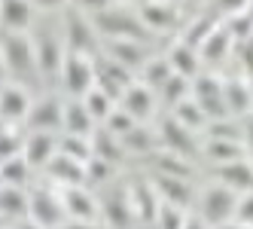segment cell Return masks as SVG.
<instances>
[{
  "label": "cell",
  "instance_id": "7a4b0ae2",
  "mask_svg": "<svg viewBox=\"0 0 253 229\" xmlns=\"http://www.w3.org/2000/svg\"><path fill=\"white\" fill-rule=\"evenodd\" d=\"M0 49H3L6 74H12L15 83L31 80L37 74V55H34V37L28 31H3L0 34Z\"/></svg>",
  "mask_w": 253,
  "mask_h": 229
},
{
  "label": "cell",
  "instance_id": "7402d4cb",
  "mask_svg": "<svg viewBox=\"0 0 253 229\" xmlns=\"http://www.w3.org/2000/svg\"><path fill=\"white\" fill-rule=\"evenodd\" d=\"M168 64H171V70L177 77H186V80H195L198 74H202V55H198V49H192V46H186L183 40H177V43H171V49H168Z\"/></svg>",
  "mask_w": 253,
  "mask_h": 229
},
{
  "label": "cell",
  "instance_id": "ee69618b",
  "mask_svg": "<svg viewBox=\"0 0 253 229\" xmlns=\"http://www.w3.org/2000/svg\"><path fill=\"white\" fill-rule=\"evenodd\" d=\"M70 6H77L80 12H85V15H92V19H95V15L107 12L113 3H110V0H70Z\"/></svg>",
  "mask_w": 253,
  "mask_h": 229
},
{
  "label": "cell",
  "instance_id": "ba28073f",
  "mask_svg": "<svg viewBox=\"0 0 253 229\" xmlns=\"http://www.w3.org/2000/svg\"><path fill=\"white\" fill-rule=\"evenodd\" d=\"M31 104H34V98L25 89V83L6 80L0 86V126L15 129V126H22V122H28Z\"/></svg>",
  "mask_w": 253,
  "mask_h": 229
},
{
  "label": "cell",
  "instance_id": "8992f818",
  "mask_svg": "<svg viewBox=\"0 0 253 229\" xmlns=\"http://www.w3.org/2000/svg\"><path fill=\"white\" fill-rule=\"evenodd\" d=\"M28 196H31L28 217L34 223H40L46 229H61L67 223L61 189H55V186H34V189H28Z\"/></svg>",
  "mask_w": 253,
  "mask_h": 229
},
{
  "label": "cell",
  "instance_id": "f1b7e54d",
  "mask_svg": "<svg viewBox=\"0 0 253 229\" xmlns=\"http://www.w3.org/2000/svg\"><path fill=\"white\" fill-rule=\"evenodd\" d=\"M174 77V70H171V64H168V58L165 55H150L147 58V64L140 67V74H137V80L147 86V89H153L156 95L165 89V83Z\"/></svg>",
  "mask_w": 253,
  "mask_h": 229
},
{
  "label": "cell",
  "instance_id": "ffe728a7",
  "mask_svg": "<svg viewBox=\"0 0 253 229\" xmlns=\"http://www.w3.org/2000/svg\"><path fill=\"white\" fill-rule=\"evenodd\" d=\"M98 122L85 110L83 98H67L64 101V129L61 135H77V137H95Z\"/></svg>",
  "mask_w": 253,
  "mask_h": 229
},
{
  "label": "cell",
  "instance_id": "4316f807",
  "mask_svg": "<svg viewBox=\"0 0 253 229\" xmlns=\"http://www.w3.org/2000/svg\"><path fill=\"white\" fill-rule=\"evenodd\" d=\"M223 92H226V107L229 116H244L253 110V83L250 80H223Z\"/></svg>",
  "mask_w": 253,
  "mask_h": 229
},
{
  "label": "cell",
  "instance_id": "d4e9b609",
  "mask_svg": "<svg viewBox=\"0 0 253 229\" xmlns=\"http://www.w3.org/2000/svg\"><path fill=\"white\" fill-rule=\"evenodd\" d=\"M216 183L229 186L232 192H250L253 189V162L250 159H241V162H229V165H220L216 168Z\"/></svg>",
  "mask_w": 253,
  "mask_h": 229
},
{
  "label": "cell",
  "instance_id": "ab89813d",
  "mask_svg": "<svg viewBox=\"0 0 253 229\" xmlns=\"http://www.w3.org/2000/svg\"><path fill=\"white\" fill-rule=\"evenodd\" d=\"M22 150H25V137L15 129L0 126V162L12 159V156H22Z\"/></svg>",
  "mask_w": 253,
  "mask_h": 229
},
{
  "label": "cell",
  "instance_id": "e0dca14e",
  "mask_svg": "<svg viewBox=\"0 0 253 229\" xmlns=\"http://www.w3.org/2000/svg\"><path fill=\"white\" fill-rule=\"evenodd\" d=\"M101 220L107 226H113V229H128L134 226V208H131V196H128V189H113L110 196H107L101 202Z\"/></svg>",
  "mask_w": 253,
  "mask_h": 229
},
{
  "label": "cell",
  "instance_id": "4fadbf2b",
  "mask_svg": "<svg viewBox=\"0 0 253 229\" xmlns=\"http://www.w3.org/2000/svg\"><path fill=\"white\" fill-rule=\"evenodd\" d=\"M128 196H131V208H134V220L143 226H156L159 217V208H162V196L156 192L153 181H137L128 186Z\"/></svg>",
  "mask_w": 253,
  "mask_h": 229
},
{
  "label": "cell",
  "instance_id": "277c9868",
  "mask_svg": "<svg viewBox=\"0 0 253 229\" xmlns=\"http://www.w3.org/2000/svg\"><path fill=\"white\" fill-rule=\"evenodd\" d=\"M235 211H238V192H232L223 183H211L208 189H202L198 196V217H202L211 229L232 223L235 220Z\"/></svg>",
  "mask_w": 253,
  "mask_h": 229
},
{
  "label": "cell",
  "instance_id": "603a6c76",
  "mask_svg": "<svg viewBox=\"0 0 253 229\" xmlns=\"http://www.w3.org/2000/svg\"><path fill=\"white\" fill-rule=\"evenodd\" d=\"M153 186L162 196V202L168 205H177V208H189L192 202V186L186 178H174V174H156L153 178Z\"/></svg>",
  "mask_w": 253,
  "mask_h": 229
},
{
  "label": "cell",
  "instance_id": "44dd1931",
  "mask_svg": "<svg viewBox=\"0 0 253 229\" xmlns=\"http://www.w3.org/2000/svg\"><path fill=\"white\" fill-rule=\"evenodd\" d=\"M205 159L213 165V168H220V165H229V162H241V159H250L247 156V144L244 140H208L205 137Z\"/></svg>",
  "mask_w": 253,
  "mask_h": 229
},
{
  "label": "cell",
  "instance_id": "d6986e66",
  "mask_svg": "<svg viewBox=\"0 0 253 229\" xmlns=\"http://www.w3.org/2000/svg\"><path fill=\"white\" fill-rule=\"evenodd\" d=\"M55 153H58V135H49V132H28L25 135L22 156L31 162V168H46Z\"/></svg>",
  "mask_w": 253,
  "mask_h": 229
},
{
  "label": "cell",
  "instance_id": "9c48e42d",
  "mask_svg": "<svg viewBox=\"0 0 253 229\" xmlns=\"http://www.w3.org/2000/svg\"><path fill=\"white\" fill-rule=\"evenodd\" d=\"M192 98L198 101V107L205 110L208 122H211V119H226V116H229L223 80L216 77V74H198V77L192 80Z\"/></svg>",
  "mask_w": 253,
  "mask_h": 229
},
{
  "label": "cell",
  "instance_id": "f6af8a7d",
  "mask_svg": "<svg viewBox=\"0 0 253 229\" xmlns=\"http://www.w3.org/2000/svg\"><path fill=\"white\" fill-rule=\"evenodd\" d=\"M216 3V9L220 12H226L229 19H235V15H241V12H250L253 6H250V0H213Z\"/></svg>",
  "mask_w": 253,
  "mask_h": 229
},
{
  "label": "cell",
  "instance_id": "b9f144b4",
  "mask_svg": "<svg viewBox=\"0 0 253 229\" xmlns=\"http://www.w3.org/2000/svg\"><path fill=\"white\" fill-rule=\"evenodd\" d=\"M113 171H116V165H110V162L98 159V156H92L88 165H85V183H107V181L113 178Z\"/></svg>",
  "mask_w": 253,
  "mask_h": 229
},
{
  "label": "cell",
  "instance_id": "484cf974",
  "mask_svg": "<svg viewBox=\"0 0 253 229\" xmlns=\"http://www.w3.org/2000/svg\"><path fill=\"white\" fill-rule=\"evenodd\" d=\"M28 205H31V196L25 186H9V183L0 186V220H12V223L25 220Z\"/></svg>",
  "mask_w": 253,
  "mask_h": 229
},
{
  "label": "cell",
  "instance_id": "7c38bea8",
  "mask_svg": "<svg viewBox=\"0 0 253 229\" xmlns=\"http://www.w3.org/2000/svg\"><path fill=\"white\" fill-rule=\"evenodd\" d=\"M61 202H64L67 220L101 223V199L88 186H67V189H61Z\"/></svg>",
  "mask_w": 253,
  "mask_h": 229
},
{
  "label": "cell",
  "instance_id": "7dc6e473",
  "mask_svg": "<svg viewBox=\"0 0 253 229\" xmlns=\"http://www.w3.org/2000/svg\"><path fill=\"white\" fill-rule=\"evenodd\" d=\"M61 229H107V226H101V223H83V220H67Z\"/></svg>",
  "mask_w": 253,
  "mask_h": 229
},
{
  "label": "cell",
  "instance_id": "83f0119b",
  "mask_svg": "<svg viewBox=\"0 0 253 229\" xmlns=\"http://www.w3.org/2000/svg\"><path fill=\"white\" fill-rule=\"evenodd\" d=\"M229 49H232V31H229V25H216L211 31V37L202 43L198 55H202V64H220V61H226Z\"/></svg>",
  "mask_w": 253,
  "mask_h": 229
},
{
  "label": "cell",
  "instance_id": "c3c4849f",
  "mask_svg": "<svg viewBox=\"0 0 253 229\" xmlns=\"http://www.w3.org/2000/svg\"><path fill=\"white\" fill-rule=\"evenodd\" d=\"M183 229H211V226H208L202 217H198V214H189V217H186V223H183Z\"/></svg>",
  "mask_w": 253,
  "mask_h": 229
},
{
  "label": "cell",
  "instance_id": "7bdbcfd3",
  "mask_svg": "<svg viewBox=\"0 0 253 229\" xmlns=\"http://www.w3.org/2000/svg\"><path fill=\"white\" fill-rule=\"evenodd\" d=\"M235 220L253 229V189L238 196V211H235Z\"/></svg>",
  "mask_w": 253,
  "mask_h": 229
},
{
  "label": "cell",
  "instance_id": "f546056e",
  "mask_svg": "<svg viewBox=\"0 0 253 229\" xmlns=\"http://www.w3.org/2000/svg\"><path fill=\"white\" fill-rule=\"evenodd\" d=\"M92 147H95V156H98V159L110 162V165H119L125 156H128V153H125V147H122V140H119V137H113V135H107L104 129H98V132H95Z\"/></svg>",
  "mask_w": 253,
  "mask_h": 229
},
{
  "label": "cell",
  "instance_id": "9a60e30c",
  "mask_svg": "<svg viewBox=\"0 0 253 229\" xmlns=\"http://www.w3.org/2000/svg\"><path fill=\"white\" fill-rule=\"evenodd\" d=\"M104 55L122 64V67H128L131 74H140V67L147 64V43H137V40H104Z\"/></svg>",
  "mask_w": 253,
  "mask_h": 229
},
{
  "label": "cell",
  "instance_id": "d590c367",
  "mask_svg": "<svg viewBox=\"0 0 253 229\" xmlns=\"http://www.w3.org/2000/svg\"><path fill=\"white\" fill-rule=\"evenodd\" d=\"M186 98H192V80H186V77H171L168 83H165V89L159 92V101H165L168 107L174 110L180 101H186Z\"/></svg>",
  "mask_w": 253,
  "mask_h": 229
},
{
  "label": "cell",
  "instance_id": "4dcf8cb0",
  "mask_svg": "<svg viewBox=\"0 0 253 229\" xmlns=\"http://www.w3.org/2000/svg\"><path fill=\"white\" fill-rule=\"evenodd\" d=\"M171 116L180 122V126H186L189 132H205V126H208V116H205L202 107H198V101H195V98L180 101L177 107L171 110Z\"/></svg>",
  "mask_w": 253,
  "mask_h": 229
},
{
  "label": "cell",
  "instance_id": "8d00e7d4",
  "mask_svg": "<svg viewBox=\"0 0 253 229\" xmlns=\"http://www.w3.org/2000/svg\"><path fill=\"white\" fill-rule=\"evenodd\" d=\"M205 137L208 140H244V132L232 116H226V119H211L205 126Z\"/></svg>",
  "mask_w": 253,
  "mask_h": 229
},
{
  "label": "cell",
  "instance_id": "1f68e13d",
  "mask_svg": "<svg viewBox=\"0 0 253 229\" xmlns=\"http://www.w3.org/2000/svg\"><path fill=\"white\" fill-rule=\"evenodd\" d=\"M83 104H85V110L92 113V119L98 122V129L104 126V122H107V116H110V113L119 107V101H113V98L107 95V92H101L98 86H95V89H92V92H88V95L83 98Z\"/></svg>",
  "mask_w": 253,
  "mask_h": 229
},
{
  "label": "cell",
  "instance_id": "f5cc1de1",
  "mask_svg": "<svg viewBox=\"0 0 253 229\" xmlns=\"http://www.w3.org/2000/svg\"><path fill=\"white\" fill-rule=\"evenodd\" d=\"M244 144H247V156H250V162H253V129H250V135H247Z\"/></svg>",
  "mask_w": 253,
  "mask_h": 229
},
{
  "label": "cell",
  "instance_id": "60d3db41",
  "mask_svg": "<svg viewBox=\"0 0 253 229\" xmlns=\"http://www.w3.org/2000/svg\"><path fill=\"white\" fill-rule=\"evenodd\" d=\"M186 217H189V214H186V208H177V205L162 202L159 217H156V229H183Z\"/></svg>",
  "mask_w": 253,
  "mask_h": 229
},
{
  "label": "cell",
  "instance_id": "836d02e7",
  "mask_svg": "<svg viewBox=\"0 0 253 229\" xmlns=\"http://www.w3.org/2000/svg\"><path fill=\"white\" fill-rule=\"evenodd\" d=\"M58 153L70 156V159H77V162H85L95 156V147H92V137H77V135H61L58 137Z\"/></svg>",
  "mask_w": 253,
  "mask_h": 229
},
{
  "label": "cell",
  "instance_id": "816d5d0a",
  "mask_svg": "<svg viewBox=\"0 0 253 229\" xmlns=\"http://www.w3.org/2000/svg\"><path fill=\"white\" fill-rule=\"evenodd\" d=\"M0 83H6V61H3V49H0Z\"/></svg>",
  "mask_w": 253,
  "mask_h": 229
},
{
  "label": "cell",
  "instance_id": "ac0fdd59",
  "mask_svg": "<svg viewBox=\"0 0 253 229\" xmlns=\"http://www.w3.org/2000/svg\"><path fill=\"white\" fill-rule=\"evenodd\" d=\"M46 174L52 183H58V189H67V186H88L85 183V162H77L64 153H55L52 162L46 165Z\"/></svg>",
  "mask_w": 253,
  "mask_h": 229
},
{
  "label": "cell",
  "instance_id": "e575fe53",
  "mask_svg": "<svg viewBox=\"0 0 253 229\" xmlns=\"http://www.w3.org/2000/svg\"><path fill=\"white\" fill-rule=\"evenodd\" d=\"M216 28V22L213 19H205V15H198V19H192L183 31H180V40H183L186 46H192V49H202V43L211 37V31Z\"/></svg>",
  "mask_w": 253,
  "mask_h": 229
},
{
  "label": "cell",
  "instance_id": "11a10c76",
  "mask_svg": "<svg viewBox=\"0 0 253 229\" xmlns=\"http://www.w3.org/2000/svg\"><path fill=\"white\" fill-rule=\"evenodd\" d=\"M168 3H180V0H168Z\"/></svg>",
  "mask_w": 253,
  "mask_h": 229
},
{
  "label": "cell",
  "instance_id": "bcb514c9",
  "mask_svg": "<svg viewBox=\"0 0 253 229\" xmlns=\"http://www.w3.org/2000/svg\"><path fill=\"white\" fill-rule=\"evenodd\" d=\"M34 9H46V12H55V9H67L70 0H31Z\"/></svg>",
  "mask_w": 253,
  "mask_h": 229
},
{
  "label": "cell",
  "instance_id": "6da1fadb",
  "mask_svg": "<svg viewBox=\"0 0 253 229\" xmlns=\"http://www.w3.org/2000/svg\"><path fill=\"white\" fill-rule=\"evenodd\" d=\"M95 28L101 40H137V43L153 40V34L143 28V22L137 19L131 6H110L107 12L95 15Z\"/></svg>",
  "mask_w": 253,
  "mask_h": 229
},
{
  "label": "cell",
  "instance_id": "f907efd6",
  "mask_svg": "<svg viewBox=\"0 0 253 229\" xmlns=\"http://www.w3.org/2000/svg\"><path fill=\"white\" fill-rule=\"evenodd\" d=\"M216 229H250V226H244V223H238V220H232V223H223V226H216Z\"/></svg>",
  "mask_w": 253,
  "mask_h": 229
},
{
  "label": "cell",
  "instance_id": "5b68a950",
  "mask_svg": "<svg viewBox=\"0 0 253 229\" xmlns=\"http://www.w3.org/2000/svg\"><path fill=\"white\" fill-rule=\"evenodd\" d=\"M101 34L95 28V19L92 15L80 12L77 6H67L64 9V46L74 49V52H83V55H92L101 49Z\"/></svg>",
  "mask_w": 253,
  "mask_h": 229
},
{
  "label": "cell",
  "instance_id": "681fc988",
  "mask_svg": "<svg viewBox=\"0 0 253 229\" xmlns=\"http://www.w3.org/2000/svg\"><path fill=\"white\" fill-rule=\"evenodd\" d=\"M12 229H46V226H40V223H34L31 217H25V220H19V223H15Z\"/></svg>",
  "mask_w": 253,
  "mask_h": 229
},
{
  "label": "cell",
  "instance_id": "74e56055",
  "mask_svg": "<svg viewBox=\"0 0 253 229\" xmlns=\"http://www.w3.org/2000/svg\"><path fill=\"white\" fill-rule=\"evenodd\" d=\"M125 153H156V132L147 126H137L131 135L122 137Z\"/></svg>",
  "mask_w": 253,
  "mask_h": 229
},
{
  "label": "cell",
  "instance_id": "5bb4252c",
  "mask_svg": "<svg viewBox=\"0 0 253 229\" xmlns=\"http://www.w3.org/2000/svg\"><path fill=\"white\" fill-rule=\"evenodd\" d=\"M119 107L128 113L131 119H137L140 126L147 122L153 113H156V107H159V95L153 92V89H147L140 80L137 83H131L128 89H125V95H122V101H119Z\"/></svg>",
  "mask_w": 253,
  "mask_h": 229
},
{
  "label": "cell",
  "instance_id": "3957f363",
  "mask_svg": "<svg viewBox=\"0 0 253 229\" xmlns=\"http://www.w3.org/2000/svg\"><path fill=\"white\" fill-rule=\"evenodd\" d=\"M61 86L67 98H85L88 92L95 89L98 83V70H95V58L92 55H83V52L67 49L64 64H61Z\"/></svg>",
  "mask_w": 253,
  "mask_h": 229
},
{
  "label": "cell",
  "instance_id": "db71d44e",
  "mask_svg": "<svg viewBox=\"0 0 253 229\" xmlns=\"http://www.w3.org/2000/svg\"><path fill=\"white\" fill-rule=\"evenodd\" d=\"M113 6H131V3H137V0H110Z\"/></svg>",
  "mask_w": 253,
  "mask_h": 229
},
{
  "label": "cell",
  "instance_id": "f35d334b",
  "mask_svg": "<svg viewBox=\"0 0 253 229\" xmlns=\"http://www.w3.org/2000/svg\"><path fill=\"white\" fill-rule=\"evenodd\" d=\"M137 126H140V122H137V119H131V116H128V113H125L122 107H116V110H113L110 116H107V122H104V126H101V129H104L107 135H113V137H119V140H122L125 135H131V132H134Z\"/></svg>",
  "mask_w": 253,
  "mask_h": 229
},
{
  "label": "cell",
  "instance_id": "cb8c5ba5",
  "mask_svg": "<svg viewBox=\"0 0 253 229\" xmlns=\"http://www.w3.org/2000/svg\"><path fill=\"white\" fill-rule=\"evenodd\" d=\"M34 25L31 0H0V28L3 31H28Z\"/></svg>",
  "mask_w": 253,
  "mask_h": 229
},
{
  "label": "cell",
  "instance_id": "52a82bcc",
  "mask_svg": "<svg viewBox=\"0 0 253 229\" xmlns=\"http://www.w3.org/2000/svg\"><path fill=\"white\" fill-rule=\"evenodd\" d=\"M34 55H37V74L43 80H58L61 77L67 46H64V40H58V34H52V31L34 34Z\"/></svg>",
  "mask_w": 253,
  "mask_h": 229
},
{
  "label": "cell",
  "instance_id": "30bf717a",
  "mask_svg": "<svg viewBox=\"0 0 253 229\" xmlns=\"http://www.w3.org/2000/svg\"><path fill=\"white\" fill-rule=\"evenodd\" d=\"M137 19L143 22L150 34H168V31H180V9L177 3H168V0H137Z\"/></svg>",
  "mask_w": 253,
  "mask_h": 229
},
{
  "label": "cell",
  "instance_id": "2e32d148",
  "mask_svg": "<svg viewBox=\"0 0 253 229\" xmlns=\"http://www.w3.org/2000/svg\"><path fill=\"white\" fill-rule=\"evenodd\" d=\"M159 140H162V150H171L177 156H189L195 153L198 140H195V132H189L186 126H180V122L174 116H165L159 126Z\"/></svg>",
  "mask_w": 253,
  "mask_h": 229
},
{
  "label": "cell",
  "instance_id": "9f6ffc18",
  "mask_svg": "<svg viewBox=\"0 0 253 229\" xmlns=\"http://www.w3.org/2000/svg\"><path fill=\"white\" fill-rule=\"evenodd\" d=\"M0 186H3V178H0Z\"/></svg>",
  "mask_w": 253,
  "mask_h": 229
},
{
  "label": "cell",
  "instance_id": "8fae6325",
  "mask_svg": "<svg viewBox=\"0 0 253 229\" xmlns=\"http://www.w3.org/2000/svg\"><path fill=\"white\" fill-rule=\"evenodd\" d=\"M28 132H49V135H58L64 129V101L58 95H43L31 104V113H28Z\"/></svg>",
  "mask_w": 253,
  "mask_h": 229
},
{
  "label": "cell",
  "instance_id": "d6a6232c",
  "mask_svg": "<svg viewBox=\"0 0 253 229\" xmlns=\"http://www.w3.org/2000/svg\"><path fill=\"white\" fill-rule=\"evenodd\" d=\"M31 162L25 159V156H12V159L0 162V178H3V183L9 186H28L31 181Z\"/></svg>",
  "mask_w": 253,
  "mask_h": 229
}]
</instances>
